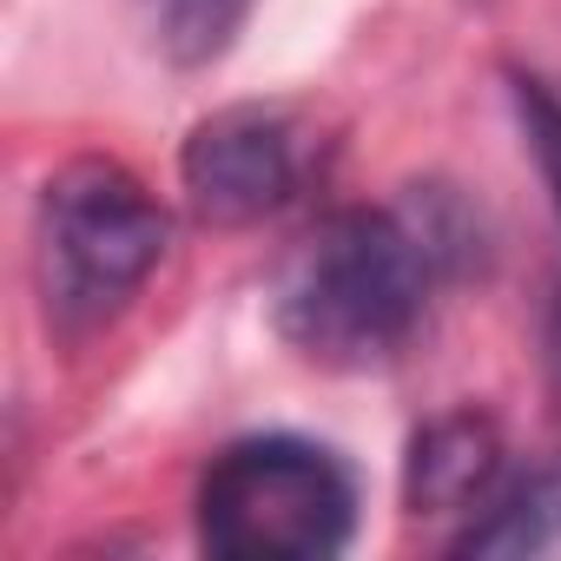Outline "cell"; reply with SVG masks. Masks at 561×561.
Instances as JSON below:
<instances>
[{
    "label": "cell",
    "instance_id": "52a82bcc",
    "mask_svg": "<svg viewBox=\"0 0 561 561\" xmlns=\"http://www.w3.org/2000/svg\"><path fill=\"white\" fill-rule=\"evenodd\" d=\"M139 8L172 67H211L251 21V0H139Z\"/></svg>",
    "mask_w": 561,
    "mask_h": 561
},
{
    "label": "cell",
    "instance_id": "8992f818",
    "mask_svg": "<svg viewBox=\"0 0 561 561\" xmlns=\"http://www.w3.org/2000/svg\"><path fill=\"white\" fill-rule=\"evenodd\" d=\"M561 535V462L502 476L456 535V554H541Z\"/></svg>",
    "mask_w": 561,
    "mask_h": 561
},
{
    "label": "cell",
    "instance_id": "5b68a950",
    "mask_svg": "<svg viewBox=\"0 0 561 561\" xmlns=\"http://www.w3.org/2000/svg\"><path fill=\"white\" fill-rule=\"evenodd\" d=\"M502 430L482 410H449L410 436L403 462V502L416 515H469L502 482Z\"/></svg>",
    "mask_w": 561,
    "mask_h": 561
},
{
    "label": "cell",
    "instance_id": "7a4b0ae2",
    "mask_svg": "<svg viewBox=\"0 0 561 561\" xmlns=\"http://www.w3.org/2000/svg\"><path fill=\"white\" fill-rule=\"evenodd\" d=\"M172 244L165 205L119 159H67L34 205V285L47 331L80 344L106 331Z\"/></svg>",
    "mask_w": 561,
    "mask_h": 561
},
{
    "label": "cell",
    "instance_id": "277c9868",
    "mask_svg": "<svg viewBox=\"0 0 561 561\" xmlns=\"http://www.w3.org/2000/svg\"><path fill=\"white\" fill-rule=\"evenodd\" d=\"M305 133L277 106H218L179 146V185L198 225L238 231L277 218L305 192Z\"/></svg>",
    "mask_w": 561,
    "mask_h": 561
},
{
    "label": "cell",
    "instance_id": "6da1fadb",
    "mask_svg": "<svg viewBox=\"0 0 561 561\" xmlns=\"http://www.w3.org/2000/svg\"><path fill=\"white\" fill-rule=\"evenodd\" d=\"M443 251L449 244L436 238V225L403 211L351 205L318 218L277 271V337L324 370H370L397 357L423 324Z\"/></svg>",
    "mask_w": 561,
    "mask_h": 561
},
{
    "label": "cell",
    "instance_id": "ba28073f",
    "mask_svg": "<svg viewBox=\"0 0 561 561\" xmlns=\"http://www.w3.org/2000/svg\"><path fill=\"white\" fill-rule=\"evenodd\" d=\"M515 113H522V139H528V152L554 192V211H561V100H554V87L515 80Z\"/></svg>",
    "mask_w": 561,
    "mask_h": 561
},
{
    "label": "cell",
    "instance_id": "3957f363",
    "mask_svg": "<svg viewBox=\"0 0 561 561\" xmlns=\"http://www.w3.org/2000/svg\"><path fill=\"white\" fill-rule=\"evenodd\" d=\"M357 535L351 469L305 436H244L198 482V541L225 561H324Z\"/></svg>",
    "mask_w": 561,
    "mask_h": 561
},
{
    "label": "cell",
    "instance_id": "9c48e42d",
    "mask_svg": "<svg viewBox=\"0 0 561 561\" xmlns=\"http://www.w3.org/2000/svg\"><path fill=\"white\" fill-rule=\"evenodd\" d=\"M541 357H548V390H554V403H561V285H554L548 318H541Z\"/></svg>",
    "mask_w": 561,
    "mask_h": 561
}]
</instances>
